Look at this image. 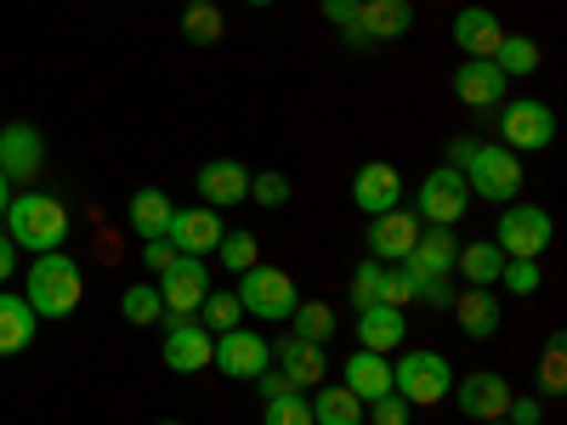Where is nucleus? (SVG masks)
Listing matches in <instances>:
<instances>
[{
  "instance_id": "nucleus-13",
  "label": "nucleus",
  "mask_w": 567,
  "mask_h": 425,
  "mask_svg": "<svg viewBox=\"0 0 567 425\" xmlns=\"http://www.w3.org/2000/svg\"><path fill=\"white\" fill-rule=\"evenodd\" d=\"M40 165H45V136L29 120L0 125V170H7V182L12 187H34Z\"/></svg>"
},
{
  "instance_id": "nucleus-4",
  "label": "nucleus",
  "mask_w": 567,
  "mask_h": 425,
  "mask_svg": "<svg viewBox=\"0 0 567 425\" xmlns=\"http://www.w3.org/2000/svg\"><path fill=\"white\" fill-rule=\"evenodd\" d=\"M239 307H245V318H261V323H290V312L301 307V290H296V278L290 272H278V267H250V272H239Z\"/></svg>"
},
{
  "instance_id": "nucleus-40",
  "label": "nucleus",
  "mask_w": 567,
  "mask_h": 425,
  "mask_svg": "<svg viewBox=\"0 0 567 425\" xmlns=\"http://www.w3.org/2000/svg\"><path fill=\"white\" fill-rule=\"evenodd\" d=\"M381 278H386V261H363L352 272V307H381Z\"/></svg>"
},
{
  "instance_id": "nucleus-48",
  "label": "nucleus",
  "mask_w": 567,
  "mask_h": 425,
  "mask_svg": "<svg viewBox=\"0 0 567 425\" xmlns=\"http://www.w3.org/2000/svg\"><path fill=\"white\" fill-rule=\"evenodd\" d=\"M352 12H358V0H323V18L336 23V29H341V23H352Z\"/></svg>"
},
{
  "instance_id": "nucleus-53",
  "label": "nucleus",
  "mask_w": 567,
  "mask_h": 425,
  "mask_svg": "<svg viewBox=\"0 0 567 425\" xmlns=\"http://www.w3.org/2000/svg\"><path fill=\"white\" fill-rule=\"evenodd\" d=\"M483 425H505V419H483Z\"/></svg>"
},
{
  "instance_id": "nucleus-31",
  "label": "nucleus",
  "mask_w": 567,
  "mask_h": 425,
  "mask_svg": "<svg viewBox=\"0 0 567 425\" xmlns=\"http://www.w3.org/2000/svg\"><path fill=\"white\" fill-rule=\"evenodd\" d=\"M494 69H499L505 80H528V74L539 69V45H534L528 34H505L499 52H494Z\"/></svg>"
},
{
  "instance_id": "nucleus-37",
  "label": "nucleus",
  "mask_w": 567,
  "mask_h": 425,
  "mask_svg": "<svg viewBox=\"0 0 567 425\" xmlns=\"http://www.w3.org/2000/svg\"><path fill=\"white\" fill-rule=\"evenodd\" d=\"M120 312H125V323H159L165 318V301H159L154 283H131V290L120 296Z\"/></svg>"
},
{
  "instance_id": "nucleus-9",
  "label": "nucleus",
  "mask_w": 567,
  "mask_h": 425,
  "mask_svg": "<svg viewBox=\"0 0 567 425\" xmlns=\"http://www.w3.org/2000/svg\"><path fill=\"white\" fill-rule=\"evenodd\" d=\"M471 210V187L454 165H437V170H425V182L414 187V216L425 227H454L460 216Z\"/></svg>"
},
{
  "instance_id": "nucleus-6",
  "label": "nucleus",
  "mask_w": 567,
  "mask_h": 425,
  "mask_svg": "<svg viewBox=\"0 0 567 425\" xmlns=\"http://www.w3.org/2000/svg\"><path fill=\"white\" fill-rule=\"evenodd\" d=\"M392 392L409 403V408H432L454 392V369L443 352H403L392 363Z\"/></svg>"
},
{
  "instance_id": "nucleus-49",
  "label": "nucleus",
  "mask_w": 567,
  "mask_h": 425,
  "mask_svg": "<svg viewBox=\"0 0 567 425\" xmlns=\"http://www.w3.org/2000/svg\"><path fill=\"white\" fill-rule=\"evenodd\" d=\"M12 194H18V187L7 182V170H0V216H7V205H12Z\"/></svg>"
},
{
  "instance_id": "nucleus-22",
  "label": "nucleus",
  "mask_w": 567,
  "mask_h": 425,
  "mask_svg": "<svg viewBox=\"0 0 567 425\" xmlns=\"http://www.w3.org/2000/svg\"><path fill=\"white\" fill-rule=\"evenodd\" d=\"M341 386L358 397V403H374V397H386L392 392V357H381V352H352L347 357V369H341Z\"/></svg>"
},
{
  "instance_id": "nucleus-19",
  "label": "nucleus",
  "mask_w": 567,
  "mask_h": 425,
  "mask_svg": "<svg viewBox=\"0 0 567 425\" xmlns=\"http://www.w3.org/2000/svg\"><path fill=\"white\" fill-rule=\"evenodd\" d=\"M272 369H278L296 392H312V386H323L329 357H323V346H312V341L284 335V341H272Z\"/></svg>"
},
{
  "instance_id": "nucleus-41",
  "label": "nucleus",
  "mask_w": 567,
  "mask_h": 425,
  "mask_svg": "<svg viewBox=\"0 0 567 425\" xmlns=\"http://www.w3.org/2000/svg\"><path fill=\"white\" fill-rule=\"evenodd\" d=\"M499 283H505L511 296H539V283H545V267H539V261H505Z\"/></svg>"
},
{
  "instance_id": "nucleus-33",
  "label": "nucleus",
  "mask_w": 567,
  "mask_h": 425,
  "mask_svg": "<svg viewBox=\"0 0 567 425\" xmlns=\"http://www.w3.org/2000/svg\"><path fill=\"white\" fill-rule=\"evenodd\" d=\"M182 40L187 45H216L221 34H227V18H221V7H182Z\"/></svg>"
},
{
  "instance_id": "nucleus-21",
  "label": "nucleus",
  "mask_w": 567,
  "mask_h": 425,
  "mask_svg": "<svg viewBox=\"0 0 567 425\" xmlns=\"http://www.w3.org/2000/svg\"><path fill=\"white\" fill-rule=\"evenodd\" d=\"M352 335H358V346H363V352L392 357V352L409 341V318H403L398 307H363V312H358V323H352Z\"/></svg>"
},
{
  "instance_id": "nucleus-15",
  "label": "nucleus",
  "mask_w": 567,
  "mask_h": 425,
  "mask_svg": "<svg viewBox=\"0 0 567 425\" xmlns=\"http://www.w3.org/2000/svg\"><path fill=\"white\" fill-rule=\"evenodd\" d=\"M454 408L465 414V419H505V403H511V381L505 374H494V369H477V374H460L454 381Z\"/></svg>"
},
{
  "instance_id": "nucleus-36",
  "label": "nucleus",
  "mask_w": 567,
  "mask_h": 425,
  "mask_svg": "<svg viewBox=\"0 0 567 425\" xmlns=\"http://www.w3.org/2000/svg\"><path fill=\"white\" fill-rule=\"evenodd\" d=\"M420 301V272L409 267V261H398V267H386V278H381V307H414Z\"/></svg>"
},
{
  "instance_id": "nucleus-30",
  "label": "nucleus",
  "mask_w": 567,
  "mask_h": 425,
  "mask_svg": "<svg viewBox=\"0 0 567 425\" xmlns=\"http://www.w3.org/2000/svg\"><path fill=\"white\" fill-rule=\"evenodd\" d=\"M290 335H296V341H312V346H329V341H336V307L301 301V307L290 312Z\"/></svg>"
},
{
  "instance_id": "nucleus-8",
  "label": "nucleus",
  "mask_w": 567,
  "mask_h": 425,
  "mask_svg": "<svg viewBox=\"0 0 567 425\" xmlns=\"http://www.w3.org/2000/svg\"><path fill=\"white\" fill-rule=\"evenodd\" d=\"M414 29V7L409 0H358L352 23H341V40L369 52V45H386V40H403Z\"/></svg>"
},
{
  "instance_id": "nucleus-10",
  "label": "nucleus",
  "mask_w": 567,
  "mask_h": 425,
  "mask_svg": "<svg viewBox=\"0 0 567 425\" xmlns=\"http://www.w3.org/2000/svg\"><path fill=\"white\" fill-rule=\"evenodd\" d=\"M159 301H165V318H194L199 301L210 296V267L194 261V256H176L165 272H159Z\"/></svg>"
},
{
  "instance_id": "nucleus-24",
  "label": "nucleus",
  "mask_w": 567,
  "mask_h": 425,
  "mask_svg": "<svg viewBox=\"0 0 567 425\" xmlns=\"http://www.w3.org/2000/svg\"><path fill=\"white\" fill-rule=\"evenodd\" d=\"M460 261V239H454V227H420V245L409 250V267L420 278H449Z\"/></svg>"
},
{
  "instance_id": "nucleus-52",
  "label": "nucleus",
  "mask_w": 567,
  "mask_h": 425,
  "mask_svg": "<svg viewBox=\"0 0 567 425\" xmlns=\"http://www.w3.org/2000/svg\"><path fill=\"white\" fill-rule=\"evenodd\" d=\"M159 425H182V419H159Z\"/></svg>"
},
{
  "instance_id": "nucleus-51",
  "label": "nucleus",
  "mask_w": 567,
  "mask_h": 425,
  "mask_svg": "<svg viewBox=\"0 0 567 425\" xmlns=\"http://www.w3.org/2000/svg\"><path fill=\"white\" fill-rule=\"evenodd\" d=\"M250 7H278V0H250Z\"/></svg>"
},
{
  "instance_id": "nucleus-34",
  "label": "nucleus",
  "mask_w": 567,
  "mask_h": 425,
  "mask_svg": "<svg viewBox=\"0 0 567 425\" xmlns=\"http://www.w3.org/2000/svg\"><path fill=\"white\" fill-rule=\"evenodd\" d=\"M216 261H221L227 272H250V267L261 261L256 232H245V227H227V232H221V245H216Z\"/></svg>"
},
{
  "instance_id": "nucleus-25",
  "label": "nucleus",
  "mask_w": 567,
  "mask_h": 425,
  "mask_svg": "<svg viewBox=\"0 0 567 425\" xmlns=\"http://www.w3.org/2000/svg\"><path fill=\"white\" fill-rule=\"evenodd\" d=\"M171 216H176V205H171V194H159V187H136L131 205H125V221H131V232H136L142 245H148V239H165V232H171Z\"/></svg>"
},
{
  "instance_id": "nucleus-3",
  "label": "nucleus",
  "mask_w": 567,
  "mask_h": 425,
  "mask_svg": "<svg viewBox=\"0 0 567 425\" xmlns=\"http://www.w3.org/2000/svg\"><path fill=\"white\" fill-rule=\"evenodd\" d=\"M471 187V199L488 205H516L523 199V159H516L505 142H471V154L454 165Z\"/></svg>"
},
{
  "instance_id": "nucleus-35",
  "label": "nucleus",
  "mask_w": 567,
  "mask_h": 425,
  "mask_svg": "<svg viewBox=\"0 0 567 425\" xmlns=\"http://www.w3.org/2000/svg\"><path fill=\"white\" fill-rule=\"evenodd\" d=\"M539 392H545V397H561V392H567V335H561V329L545 341V357H539Z\"/></svg>"
},
{
  "instance_id": "nucleus-27",
  "label": "nucleus",
  "mask_w": 567,
  "mask_h": 425,
  "mask_svg": "<svg viewBox=\"0 0 567 425\" xmlns=\"http://www.w3.org/2000/svg\"><path fill=\"white\" fill-rule=\"evenodd\" d=\"M34 307L23 301V296H12V290H0V357H18V352H29V341H34Z\"/></svg>"
},
{
  "instance_id": "nucleus-44",
  "label": "nucleus",
  "mask_w": 567,
  "mask_h": 425,
  "mask_svg": "<svg viewBox=\"0 0 567 425\" xmlns=\"http://www.w3.org/2000/svg\"><path fill=\"white\" fill-rule=\"evenodd\" d=\"M414 307L449 312V307H454V283H449V278H420V301H414Z\"/></svg>"
},
{
  "instance_id": "nucleus-17",
  "label": "nucleus",
  "mask_w": 567,
  "mask_h": 425,
  "mask_svg": "<svg viewBox=\"0 0 567 425\" xmlns=\"http://www.w3.org/2000/svg\"><path fill=\"white\" fill-rule=\"evenodd\" d=\"M454 97H460L465 108L488 114V108H499V103L511 97V80L494 69V58H465V63L454 69Z\"/></svg>"
},
{
  "instance_id": "nucleus-29",
  "label": "nucleus",
  "mask_w": 567,
  "mask_h": 425,
  "mask_svg": "<svg viewBox=\"0 0 567 425\" xmlns=\"http://www.w3.org/2000/svg\"><path fill=\"white\" fill-rule=\"evenodd\" d=\"M312 425H363V403L347 386H312Z\"/></svg>"
},
{
  "instance_id": "nucleus-46",
  "label": "nucleus",
  "mask_w": 567,
  "mask_h": 425,
  "mask_svg": "<svg viewBox=\"0 0 567 425\" xmlns=\"http://www.w3.org/2000/svg\"><path fill=\"white\" fill-rule=\"evenodd\" d=\"M256 386H261V397H284V392H296V386H290V381H284V374H278L272 363H267V369L256 374Z\"/></svg>"
},
{
  "instance_id": "nucleus-47",
  "label": "nucleus",
  "mask_w": 567,
  "mask_h": 425,
  "mask_svg": "<svg viewBox=\"0 0 567 425\" xmlns=\"http://www.w3.org/2000/svg\"><path fill=\"white\" fill-rule=\"evenodd\" d=\"M12 272H18V245H12V232L0 227V283H7Z\"/></svg>"
},
{
  "instance_id": "nucleus-2",
  "label": "nucleus",
  "mask_w": 567,
  "mask_h": 425,
  "mask_svg": "<svg viewBox=\"0 0 567 425\" xmlns=\"http://www.w3.org/2000/svg\"><path fill=\"white\" fill-rule=\"evenodd\" d=\"M85 296V278H80V261L52 250V256H34L29 261V278H23V301L34 307V318H69Z\"/></svg>"
},
{
  "instance_id": "nucleus-43",
  "label": "nucleus",
  "mask_w": 567,
  "mask_h": 425,
  "mask_svg": "<svg viewBox=\"0 0 567 425\" xmlns=\"http://www.w3.org/2000/svg\"><path fill=\"white\" fill-rule=\"evenodd\" d=\"M505 425H545V403L511 392V403H505Z\"/></svg>"
},
{
  "instance_id": "nucleus-39",
  "label": "nucleus",
  "mask_w": 567,
  "mask_h": 425,
  "mask_svg": "<svg viewBox=\"0 0 567 425\" xmlns=\"http://www.w3.org/2000/svg\"><path fill=\"white\" fill-rule=\"evenodd\" d=\"M290 176L284 170H250V199L261 205V210H278V205H290Z\"/></svg>"
},
{
  "instance_id": "nucleus-1",
  "label": "nucleus",
  "mask_w": 567,
  "mask_h": 425,
  "mask_svg": "<svg viewBox=\"0 0 567 425\" xmlns=\"http://www.w3.org/2000/svg\"><path fill=\"white\" fill-rule=\"evenodd\" d=\"M0 227L12 232L18 250L52 256V250H63V239H69V205H63L58 194L23 187V194H12V205H7V216H0Z\"/></svg>"
},
{
  "instance_id": "nucleus-18",
  "label": "nucleus",
  "mask_w": 567,
  "mask_h": 425,
  "mask_svg": "<svg viewBox=\"0 0 567 425\" xmlns=\"http://www.w3.org/2000/svg\"><path fill=\"white\" fill-rule=\"evenodd\" d=\"M352 205H358L363 216H386V210H398V205H403V170L386 165V159L358 165V176H352Z\"/></svg>"
},
{
  "instance_id": "nucleus-28",
  "label": "nucleus",
  "mask_w": 567,
  "mask_h": 425,
  "mask_svg": "<svg viewBox=\"0 0 567 425\" xmlns=\"http://www.w3.org/2000/svg\"><path fill=\"white\" fill-rule=\"evenodd\" d=\"M454 272L471 283V290H494V283H499V272H505V250H499L494 239L460 245V261H454Z\"/></svg>"
},
{
  "instance_id": "nucleus-23",
  "label": "nucleus",
  "mask_w": 567,
  "mask_h": 425,
  "mask_svg": "<svg viewBox=\"0 0 567 425\" xmlns=\"http://www.w3.org/2000/svg\"><path fill=\"white\" fill-rule=\"evenodd\" d=\"M449 34H454V45H460L465 58H494L499 40H505V29H499V18H494L488 7H465Z\"/></svg>"
},
{
  "instance_id": "nucleus-16",
  "label": "nucleus",
  "mask_w": 567,
  "mask_h": 425,
  "mask_svg": "<svg viewBox=\"0 0 567 425\" xmlns=\"http://www.w3.org/2000/svg\"><path fill=\"white\" fill-rule=\"evenodd\" d=\"M221 232H227L221 210L194 205V210H176V216H171V232H165V239H171V250H176V256H194V261H205V256H216Z\"/></svg>"
},
{
  "instance_id": "nucleus-38",
  "label": "nucleus",
  "mask_w": 567,
  "mask_h": 425,
  "mask_svg": "<svg viewBox=\"0 0 567 425\" xmlns=\"http://www.w3.org/2000/svg\"><path fill=\"white\" fill-rule=\"evenodd\" d=\"M261 425H312V403L307 392H284L261 403Z\"/></svg>"
},
{
  "instance_id": "nucleus-50",
  "label": "nucleus",
  "mask_w": 567,
  "mask_h": 425,
  "mask_svg": "<svg viewBox=\"0 0 567 425\" xmlns=\"http://www.w3.org/2000/svg\"><path fill=\"white\" fill-rule=\"evenodd\" d=\"M182 7H221V0H182Z\"/></svg>"
},
{
  "instance_id": "nucleus-5",
  "label": "nucleus",
  "mask_w": 567,
  "mask_h": 425,
  "mask_svg": "<svg viewBox=\"0 0 567 425\" xmlns=\"http://www.w3.org/2000/svg\"><path fill=\"white\" fill-rule=\"evenodd\" d=\"M494 245L505 250V261H539L556 245V221L545 205H505V216L494 221Z\"/></svg>"
},
{
  "instance_id": "nucleus-14",
  "label": "nucleus",
  "mask_w": 567,
  "mask_h": 425,
  "mask_svg": "<svg viewBox=\"0 0 567 425\" xmlns=\"http://www.w3.org/2000/svg\"><path fill=\"white\" fill-rule=\"evenodd\" d=\"M420 216L414 210H386V216H369V232H363V245H369V256L374 261H386V267H398V261H409V250L420 245Z\"/></svg>"
},
{
  "instance_id": "nucleus-12",
  "label": "nucleus",
  "mask_w": 567,
  "mask_h": 425,
  "mask_svg": "<svg viewBox=\"0 0 567 425\" xmlns=\"http://www.w3.org/2000/svg\"><path fill=\"white\" fill-rule=\"evenodd\" d=\"M210 352H216V335H210L199 318H171V323H165L159 357H165L171 374H199V369H210Z\"/></svg>"
},
{
  "instance_id": "nucleus-42",
  "label": "nucleus",
  "mask_w": 567,
  "mask_h": 425,
  "mask_svg": "<svg viewBox=\"0 0 567 425\" xmlns=\"http://www.w3.org/2000/svg\"><path fill=\"white\" fill-rule=\"evenodd\" d=\"M363 408H369V419H374V425H409V419H414V408H409L398 392L374 397V403H363Z\"/></svg>"
},
{
  "instance_id": "nucleus-7",
  "label": "nucleus",
  "mask_w": 567,
  "mask_h": 425,
  "mask_svg": "<svg viewBox=\"0 0 567 425\" xmlns=\"http://www.w3.org/2000/svg\"><path fill=\"white\" fill-rule=\"evenodd\" d=\"M499 142L511 154H545L556 142V108L539 97H505L499 103Z\"/></svg>"
},
{
  "instance_id": "nucleus-26",
  "label": "nucleus",
  "mask_w": 567,
  "mask_h": 425,
  "mask_svg": "<svg viewBox=\"0 0 567 425\" xmlns=\"http://www.w3.org/2000/svg\"><path fill=\"white\" fill-rule=\"evenodd\" d=\"M449 312H454V323L465 329L471 341H494L499 335V318H505L499 301H494V290H465V296H454Z\"/></svg>"
},
{
  "instance_id": "nucleus-32",
  "label": "nucleus",
  "mask_w": 567,
  "mask_h": 425,
  "mask_svg": "<svg viewBox=\"0 0 567 425\" xmlns=\"http://www.w3.org/2000/svg\"><path fill=\"white\" fill-rule=\"evenodd\" d=\"M210 335H227V329H239L245 323V307H239V296L233 290H210L205 301H199V312H194Z\"/></svg>"
},
{
  "instance_id": "nucleus-20",
  "label": "nucleus",
  "mask_w": 567,
  "mask_h": 425,
  "mask_svg": "<svg viewBox=\"0 0 567 425\" xmlns=\"http://www.w3.org/2000/svg\"><path fill=\"white\" fill-rule=\"evenodd\" d=\"M194 182H199V205H210V210H233L250 199V170L239 159H210V165H199Z\"/></svg>"
},
{
  "instance_id": "nucleus-11",
  "label": "nucleus",
  "mask_w": 567,
  "mask_h": 425,
  "mask_svg": "<svg viewBox=\"0 0 567 425\" xmlns=\"http://www.w3.org/2000/svg\"><path fill=\"white\" fill-rule=\"evenodd\" d=\"M272 363V341H261V329H227L216 335V352H210V369H221L227 381H256V374Z\"/></svg>"
},
{
  "instance_id": "nucleus-45",
  "label": "nucleus",
  "mask_w": 567,
  "mask_h": 425,
  "mask_svg": "<svg viewBox=\"0 0 567 425\" xmlns=\"http://www.w3.org/2000/svg\"><path fill=\"white\" fill-rule=\"evenodd\" d=\"M171 261H176L171 239H148V245H142V267H154V272H165Z\"/></svg>"
}]
</instances>
